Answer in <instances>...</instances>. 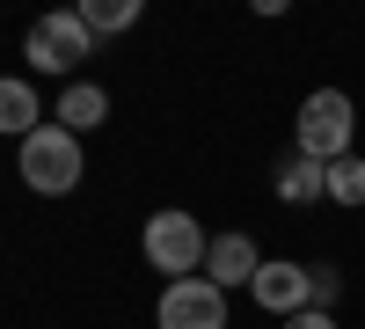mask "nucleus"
I'll use <instances>...</instances> for the list:
<instances>
[{"instance_id": "obj_9", "label": "nucleus", "mask_w": 365, "mask_h": 329, "mask_svg": "<svg viewBox=\"0 0 365 329\" xmlns=\"http://www.w3.org/2000/svg\"><path fill=\"white\" fill-rule=\"evenodd\" d=\"M278 198H285V205H322V198H329V168L307 161V154H285V161H278Z\"/></svg>"}, {"instance_id": "obj_4", "label": "nucleus", "mask_w": 365, "mask_h": 329, "mask_svg": "<svg viewBox=\"0 0 365 329\" xmlns=\"http://www.w3.org/2000/svg\"><path fill=\"white\" fill-rule=\"evenodd\" d=\"M22 59H29V74H73L81 59H96V37H88V22H81L73 8H58V15H37V22H29Z\"/></svg>"}, {"instance_id": "obj_14", "label": "nucleus", "mask_w": 365, "mask_h": 329, "mask_svg": "<svg viewBox=\"0 0 365 329\" xmlns=\"http://www.w3.org/2000/svg\"><path fill=\"white\" fill-rule=\"evenodd\" d=\"M285 329H336V315H329V308H307V315H292Z\"/></svg>"}, {"instance_id": "obj_11", "label": "nucleus", "mask_w": 365, "mask_h": 329, "mask_svg": "<svg viewBox=\"0 0 365 329\" xmlns=\"http://www.w3.org/2000/svg\"><path fill=\"white\" fill-rule=\"evenodd\" d=\"M73 15L88 22V37H117V29H132V22H139V0H81Z\"/></svg>"}, {"instance_id": "obj_5", "label": "nucleus", "mask_w": 365, "mask_h": 329, "mask_svg": "<svg viewBox=\"0 0 365 329\" xmlns=\"http://www.w3.org/2000/svg\"><path fill=\"white\" fill-rule=\"evenodd\" d=\"M154 322H161V329H227V293L212 285L205 271H197V278H175V285L161 293Z\"/></svg>"}, {"instance_id": "obj_2", "label": "nucleus", "mask_w": 365, "mask_h": 329, "mask_svg": "<svg viewBox=\"0 0 365 329\" xmlns=\"http://www.w3.org/2000/svg\"><path fill=\"white\" fill-rule=\"evenodd\" d=\"M139 249H146V263L175 285V278H197L205 271V249H212V234L182 213V205H168V213H154L146 220V234H139Z\"/></svg>"}, {"instance_id": "obj_13", "label": "nucleus", "mask_w": 365, "mask_h": 329, "mask_svg": "<svg viewBox=\"0 0 365 329\" xmlns=\"http://www.w3.org/2000/svg\"><path fill=\"white\" fill-rule=\"evenodd\" d=\"M307 271H314V308H329L336 285H344V271H336V263H307Z\"/></svg>"}, {"instance_id": "obj_1", "label": "nucleus", "mask_w": 365, "mask_h": 329, "mask_svg": "<svg viewBox=\"0 0 365 329\" xmlns=\"http://www.w3.org/2000/svg\"><path fill=\"white\" fill-rule=\"evenodd\" d=\"M351 139H358V110H351V96L344 88H314L307 103H299V117H292V154H307V161H344L351 154Z\"/></svg>"}, {"instance_id": "obj_8", "label": "nucleus", "mask_w": 365, "mask_h": 329, "mask_svg": "<svg viewBox=\"0 0 365 329\" xmlns=\"http://www.w3.org/2000/svg\"><path fill=\"white\" fill-rule=\"evenodd\" d=\"M37 117H44V110H37V88H29L22 74H0V132L22 146L29 132H37Z\"/></svg>"}, {"instance_id": "obj_12", "label": "nucleus", "mask_w": 365, "mask_h": 329, "mask_svg": "<svg viewBox=\"0 0 365 329\" xmlns=\"http://www.w3.org/2000/svg\"><path fill=\"white\" fill-rule=\"evenodd\" d=\"M329 205H344V213H358V205H365V161H358V154L329 161Z\"/></svg>"}, {"instance_id": "obj_6", "label": "nucleus", "mask_w": 365, "mask_h": 329, "mask_svg": "<svg viewBox=\"0 0 365 329\" xmlns=\"http://www.w3.org/2000/svg\"><path fill=\"white\" fill-rule=\"evenodd\" d=\"M256 308L263 315H278V322H292V315H307L314 308V271L307 263H292V256H263V271H256Z\"/></svg>"}, {"instance_id": "obj_10", "label": "nucleus", "mask_w": 365, "mask_h": 329, "mask_svg": "<svg viewBox=\"0 0 365 329\" xmlns=\"http://www.w3.org/2000/svg\"><path fill=\"white\" fill-rule=\"evenodd\" d=\"M103 117H110V96H103V88H96V81H66V96H58V125H66V132H96Z\"/></svg>"}, {"instance_id": "obj_7", "label": "nucleus", "mask_w": 365, "mask_h": 329, "mask_svg": "<svg viewBox=\"0 0 365 329\" xmlns=\"http://www.w3.org/2000/svg\"><path fill=\"white\" fill-rule=\"evenodd\" d=\"M256 271H263V256H256L249 234H212V249H205V278L220 285V293L256 285Z\"/></svg>"}, {"instance_id": "obj_3", "label": "nucleus", "mask_w": 365, "mask_h": 329, "mask_svg": "<svg viewBox=\"0 0 365 329\" xmlns=\"http://www.w3.org/2000/svg\"><path fill=\"white\" fill-rule=\"evenodd\" d=\"M22 183L37 191V198H66L73 183H81V132H66V125H37L22 139Z\"/></svg>"}]
</instances>
